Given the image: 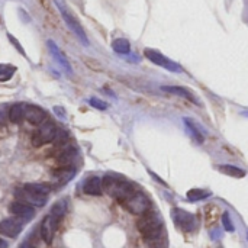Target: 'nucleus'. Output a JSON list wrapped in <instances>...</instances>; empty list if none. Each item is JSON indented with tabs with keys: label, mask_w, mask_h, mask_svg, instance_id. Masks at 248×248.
<instances>
[{
	"label": "nucleus",
	"mask_w": 248,
	"mask_h": 248,
	"mask_svg": "<svg viewBox=\"0 0 248 248\" xmlns=\"http://www.w3.org/2000/svg\"><path fill=\"white\" fill-rule=\"evenodd\" d=\"M83 192L90 196H100L103 192L102 180L99 177H90L84 182L83 185Z\"/></svg>",
	"instance_id": "obj_13"
},
{
	"label": "nucleus",
	"mask_w": 248,
	"mask_h": 248,
	"mask_svg": "<svg viewBox=\"0 0 248 248\" xmlns=\"http://www.w3.org/2000/svg\"><path fill=\"white\" fill-rule=\"evenodd\" d=\"M9 211H10V214H13L16 218L22 219L23 222L28 221V219H31V218L33 217V214H35V209H33L31 205L23 203V202H20V201L13 202V203L9 206Z\"/></svg>",
	"instance_id": "obj_9"
},
{
	"label": "nucleus",
	"mask_w": 248,
	"mask_h": 248,
	"mask_svg": "<svg viewBox=\"0 0 248 248\" xmlns=\"http://www.w3.org/2000/svg\"><path fill=\"white\" fill-rule=\"evenodd\" d=\"M58 225V219H55L52 215H48L44 218L42 224H41V237L46 244H51L55 235V230Z\"/></svg>",
	"instance_id": "obj_8"
},
{
	"label": "nucleus",
	"mask_w": 248,
	"mask_h": 248,
	"mask_svg": "<svg viewBox=\"0 0 248 248\" xmlns=\"http://www.w3.org/2000/svg\"><path fill=\"white\" fill-rule=\"evenodd\" d=\"M102 186L109 196L118 199L119 202H125L128 198H131L135 193L134 186L129 182H126L124 177L116 174H106L102 180Z\"/></svg>",
	"instance_id": "obj_1"
},
{
	"label": "nucleus",
	"mask_w": 248,
	"mask_h": 248,
	"mask_svg": "<svg viewBox=\"0 0 248 248\" xmlns=\"http://www.w3.org/2000/svg\"><path fill=\"white\" fill-rule=\"evenodd\" d=\"M224 224H225V227L228 225V230H230V231H232V225L230 224V217H228V214L224 215Z\"/></svg>",
	"instance_id": "obj_28"
},
{
	"label": "nucleus",
	"mask_w": 248,
	"mask_h": 248,
	"mask_svg": "<svg viewBox=\"0 0 248 248\" xmlns=\"http://www.w3.org/2000/svg\"><path fill=\"white\" fill-rule=\"evenodd\" d=\"M55 142H57V145H62L67 140H68V135H67V132L65 131H62V129H58L57 131V134H55Z\"/></svg>",
	"instance_id": "obj_25"
},
{
	"label": "nucleus",
	"mask_w": 248,
	"mask_h": 248,
	"mask_svg": "<svg viewBox=\"0 0 248 248\" xmlns=\"http://www.w3.org/2000/svg\"><path fill=\"white\" fill-rule=\"evenodd\" d=\"M25 118V105L16 103L10 108L9 110V119L12 124H19Z\"/></svg>",
	"instance_id": "obj_14"
},
{
	"label": "nucleus",
	"mask_w": 248,
	"mask_h": 248,
	"mask_svg": "<svg viewBox=\"0 0 248 248\" xmlns=\"http://www.w3.org/2000/svg\"><path fill=\"white\" fill-rule=\"evenodd\" d=\"M166 92H170V93H174V94H179V96H183V97H186V99H189V100H193V96H190V94H187L186 93V90H183V89H179V87H163Z\"/></svg>",
	"instance_id": "obj_24"
},
{
	"label": "nucleus",
	"mask_w": 248,
	"mask_h": 248,
	"mask_svg": "<svg viewBox=\"0 0 248 248\" xmlns=\"http://www.w3.org/2000/svg\"><path fill=\"white\" fill-rule=\"evenodd\" d=\"M74 174H76V170L73 167H61L60 170L54 171V176L60 183H67L68 180L74 177Z\"/></svg>",
	"instance_id": "obj_16"
},
{
	"label": "nucleus",
	"mask_w": 248,
	"mask_h": 248,
	"mask_svg": "<svg viewBox=\"0 0 248 248\" xmlns=\"http://www.w3.org/2000/svg\"><path fill=\"white\" fill-rule=\"evenodd\" d=\"M15 195H16V198L20 199V202L28 203V205H31L32 208H33V206L41 208V206H44V205L46 203V196H41V195L32 193V192L26 190L23 186L19 187V189H16Z\"/></svg>",
	"instance_id": "obj_6"
},
{
	"label": "nucleus",
	"mask_w": 248,
	"mask_h": 248,
	"mask_svg": "<svg viewBox=\"0 0 248 248\" xmlns=\"http://www.w3.org/2000/svg\"><path fill=\"white\" fill-rule=\"evenodd\" d=\"M65 212H67V201L65 199H62V201H58L52 208H51V212H49V215H52L55 219H61L64 215H65Z\"/></svg>",
	"instance_id": "obj_18"
},
{
	"label": "nucleus",
	"mask_w": 248,
	"mask_h": 248,
	"mask_svg": "<svg viewBox=\"0 0 248 248\" xmlns=\"http://www.w3.org/2000/svg\"><path fill=\"white\" fill-rule=\"evenodd\" d=\"M173 217H174V221L176 224L183 230V231H192L195 230L196 227V221H195V217L182 211V209H176L173 212Z\"/></svg>",
	"instance_id": "obj_11"
},
{
	"label": "nucleus",
	"mask_w": 248,
	"mask_h": 248,
	"mask_svg": "<svg viewBox=\"0 0 248 248\" xmlns=\"http://www.w3.org/2000/svg\"><path fill=\"white\" fill-rule=\"evenodd\" d=\"M76 157H77L76 148H67V150H64V151L58 155L57 161H58V164L62 166V167H70V163H73Z\"/></svg>",
	"instance_id": "obj_15"
},
{
	"label": "nucleus",
	"mask_w": 248,
	"mask_h": 248,
	"mask_svg": "<svg viewBox=\"0 0 248 248\" xmlns=\"http://www.w3.org/2000/svg\"><path fill=\"white\" fill-rule=\"evenodd\" d=\"M46 45H48V49H49V52H51V55L54 57V60L68 73V74H71L73 73V70H71V65H70V62H68V60H67V57L62 54V51L58 48V45L54 42V41H48L46 42Z\"/></svg>",
	"instance_id": "obj_12"
},
{
	"label": "nucleus",
	"mask_w": 248,
	"mask_h": 248,
	"mask_svg": "<svg viewBox=\"0 0 248 248\" xmlns=\"http://www.w3.org/2000/svg\"><path fill=\"white\" fill-rule=\"evenodd\" d=\"M137 228L145 241L153 243V241H157L160 238L163 225H161V221L158 219V217L154 212L148 211L147 214L141 215V218L137 222Z\"/></svg>",
	"instance_id": "obj_2"
},
{
	"label": "nucleus",
	"mask_w": 248,
	"mask_h": 248,
	"mask_svg": "<svg viewBox=\"0 0 248 248\" xmlns=\"http://www.w3.org/2000/svg\"><path fill=\"white\" fill-rule=\"evenodd\" d=\"M112 48H113V51L118 52V54H128L129 49H131V45H129V42H128L126 39L118 38V39H115V41L112 42Z\"/></svg>",
	"instance_id": "obj_19"
},
{
	"label": "nucleus",
	"mask_w": 248,
	"mask_h": 248,
	"mask_svg": "<svg viewBox=\"0 0 248 248\" xmlns=\"http://www.w3.org/2000/svg\"><path fill=\"white\" fill-rule=\"evenodd\" d=\"M25 119L32 125H42L46 121V113L39 106L25 105Z\"/></svg>",
	"instance_id": "obj_10"
},
{
	"label": "nucleus",
	"mask_w": 248,
	"mask_h": 248,
	"mask_svg": "<svg viewBox=\"0 0 248 248\" xmlns=\"http://www.w3.org/2000/svg\"><path fill=\"white\" fill-rule=\"evenodd\" d=\"M89 103H90L93 108H96V109H100V110H105V109L108 108V105H106L105 102L99 100L97 97H92V99L89 100Z\"/></svg>",
	"instance_id": "obj_26"
},
{
	"label": "nucleus",
	"mask_w": 248,
	"mask_h": 248,
	"mask_svg": "<svg viewBox=\"0 0 248 248\" xmlns=\"http://www.w3.org/2000/svg\"><path fill=\"white\" fill-rule=\"evenodd\" d=\"M15 67L12 65H0V81H7L9 78H12L13 73H15Z\"/></svg>",
	"instance_id": "obj_22"
},
{
	"label": "nucleus",
	"mask_w": 248,
	"mask_h": 248,
	"mask_svg": "<svg viewBox=\"0 0 248 248\" xmlns=\"http://www.w3.org/2000/svg\"><path fill=\"white\" fill-rule=\"evenodd\" d=\"M22 219L19 218H10V219H4L0 222V234L10 237V238H16L20 231H22Z\"/></svg>",
	"instance_id": "obj_7"
},
{
	"label": "nucleus",
	"mask_w": 248,
	"mask_h": 248,
	"mask_svg": "<svg viewBox=\"0 0 248 248\" xmlns=\"http://www.w3.org/2000/svg\"><path fill=\"white\" fill-rule=\"evenodd\" d=\"M145 55H147V58H150L153 62H155V64H158V65H164V67L171 65L170 61H167L163 55H160L158 52H155V51H153V49H145Z\"/></svg>",
	"instance_id": "obj_20"
},
{
	"label": "nucleus",
	"mask_w": 248,
	"mask_h": 248,
	"mask_svg": "<svg viewBox=\"0 0 248 248\" xmlns=\"http://www.w3.org/2000/svg\"><path fill=\"white\" fill-rule=\"evenodd\" d=\"M122 205L134 215H144L150 211L151 208V203H150V199L141 193V192H135L131 198H128L125 202H122Z\"/></svg>",
	"instance_id": "obj_4"
},
{
	"label": "nucleus",
	"mask_w": 248,
	"mask_h": 248,
	"mask_svg": "<svg viewBox=\"0 0 248 248\" xmlns=\"http://www.w3.org/2000/svg\"><path fill=\"white\" fill-rule=\"evenodd\" d=\"M57 134V126L52 122H44L41 125V128L38 129V134L33 137L32 144L35 147H42L44 144H48L51 141H54Z\"/></svg>",
	"instance_id": "obj_5"
},
{
	"label": "nucleus",
	"mask_w": 248,
	"mask_h": 248,
	"mask_svg": "<svg viewBox=\"0 0 248 248\" xmlns=\"http://www.w3.org/2000/svg\"><path fill=\"white\" fill-rule=\"evenodd\" d=\"M218 170L222 171L224 174H228V176H232V177H244L246 176V171L244 170H240L234 166H218Z\"/></svg>",
	"instance_id": "obj_21"
},
{
	"label": "nucleus",
	"mask_w": 248,
	"mask_h": 248,
	"mask_svg": "<svg viewBox=\"0 0 248 248\" xmlns=\"http://www.w3.org/2000/svg\"><path fill=\"white\" fill-rule=\"evenodd\" d=\"M0 248H7V243L0 238Z\"/></svg>",
	"instance_id": "obj_29"
},
{
	"label": "nucleus",
	"mask_w": 248,
	"mask_h": 248,
	"mask_svg": "<svg viewBox=\"0 0 248 248\" xmlns=\"http://www.w3.org/2000/svg\"><path fill=\"white\" fill-rule=\"evenodd\" d=\"M23 187L26 190L36 193V195H41V196H48V193L51 192V187L48 185H44V183H28Z\"/></svg>",
	"instance_id": "obj_17"
},
{
	"label": "nucleus",
	"mask_w": 248,
	"mask_h": 248,
	"mask_svg": "<svg viewBox=\"0 0 248 248\" xmlns=\"http://www.w3.org/2000/svg\"><path fill=\"white\" fill-rule=\"evenodd\" d=\"M209 193L208 192H203V190H199V189H195V190H190L187 193V198L190 201H199V199H203L205 196H208Z\"/></svg>",
	"instance_id": "obj_23"
},
{
	"label": "nucleus",
	"mask_w": 248,
	"mask_h": 248,
	"mask_svg": "<svg viewBox=\"0 0 248 248\" xmlns=\"http://www.w3.org/2000/svg\"><path fill=\"white\" fill-rule=\"evenodd\" d=\"M54 1H55V4H57V7H58V10H60L61 16H62L64 22L67 23V26L74 32V35L78 38V41H80L83 45L87 46V45H89V38H87L84 29L81 28V23L78 22V19L67 9L65 3H64L62 0H54Z\"/></svg>",
	"instance_id": "obj_3"
},
{
	"label": "nucleus",
	"mask_w": 248,
	"mask_h": 248,
	"mask_svg": "<svg viewBox=\"0 0 248 248\" xmlns=\"http://www.w3.org/2000/svg\"><path fill=\"white\" fill-rule=\"evenodd\" d=\"M7 36H9V39H10V42H13V44H15V46L17 48V51H19L20 54H25V52H23V49L20 48V44H19V42H17V41H16V39H15V38H13V36H12L10 33H9Z\"/></svg>",
	"instance_id": "obj_27"
}]
</instances>
